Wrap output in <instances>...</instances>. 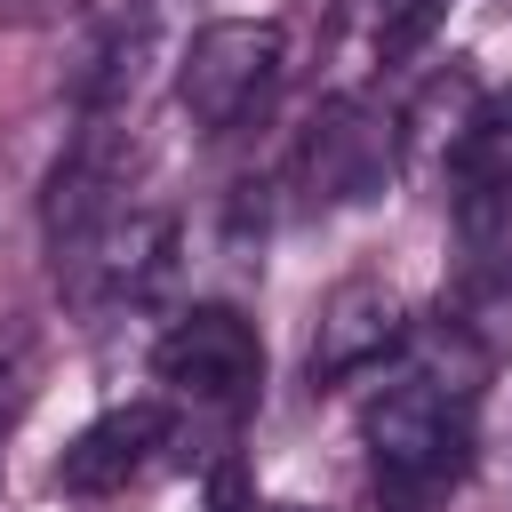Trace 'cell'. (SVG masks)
<instances>
[{
	"instance_id": "1",
	"label": "cell",
	"mask_w": 512,
	"mask_h": 512,
	"mask_svg": "<svg viewBox=\"0 0 512 512\" xmlns=\"http://www.w3.org/2000/svg\"><path fill=\"white\" fill-rule=\"evenodd\" d=\"M360 440H368L376 512H448V496L472 480L480 456V400L392 360V384L368 400Z\"/></svg>"
},
{
	"instance_id": "2",
	"label": "cell",
	"mask_w": 512,
	"mask_h": 512,
	"mask_svg": "<svg viewBox=\"0 0 512 512\" xmlns=\"http://www.w3.org/2000/svg\"><path fill=\"white\" fill-rule=\"evenodd\" d=\"M288 72V32L272 16H216L176 48V112L200 136L248 128Z\"/></svg>"
},
{
	"instance_id": "3",
	"label": "cell",
	"mask_w": 512,
	"mask_h": 512,
	"mask_svg": "<svg viewBox=\"0 0 512 512\" xmlns=\"http://www.w3.org/2000/svg\"><path fill=\"white\" fill-rule=\"evenodd\" d=\"M304 208H368L392 192L400 176V112H384L376 96H328L304 136H296V160H288Z\"/></svg>"
},
{
	"instance_id": "4",
	"label": "cell",
	"mask_w": 512,
	"mask_h": 512,
	"mask_svg": "<svg viewBox=\"0 0 512 512\" xmlns=\"http://www.w3.org/2000/svg\"><path fill=\"white\" fill-rule=\"evenodd\" d=\"M176 264V216L168 208H144V200H120L104 224L56 240V288L80 304V312H120V304H144Z\"/></svg>"
},
{
	"instance_id": "5",
	"label": "cell",
	"mask_w": 512,
	"mask_h": 512,
	"mask_svg": "<svg viewBox=\"0 0 512 512\" xmlns=\"http://www.w3.org/2000/svg\"><path fill=\"white\" fill-rule=\"evenodd\" d=\"M152 376L168 384V400H192V408H216V416H240L264 384V336L240 304H192L160 328L152 344Z\"/></svg>"
},
{
	"instance_id": "6",
	"label": "cell",
	"mask_w": 512,
	"mask_h": 512,
	"mask_svg": "<svg viewBox=\"0 0 512 512\" xmlns=\"http://www.w3.org/2000/svg\"><path fill=\"white\" fill-rule=\"evenodd\" d=\"M400 344H408V304H400V288L376 280V272H360V280H336V288L320 296L304 368H312V384H344V376H368V368L400 360Z\"/></svg>"
},
{
	"instance_id": "7",
	"label": "cell",
	"mask_w": 512,
	"mask_h": 512,
	"mask_svg": "<svg viewBox=\"0 0 512 512\" xmlns=\"http://www.w3.org/2000/svg\"><path fill=\"white\" fill-rule=\"evenodd\" d=\"M168 440H176L168 400H120V408H104L96 424H80L64 440L48 480H56V496H120L128 480H144L168 456Z\"/></svg>"
},
{
	"instance_id": "8",
	"label": "cell",
	"mask_w": 512,
	"mask_h": 512,
	"mask_svg": "<svg viewBox=\"0 0 512 512\" xmlns=\"http://www.w3.org/2000/svg\"><path fill=\"white\" fill-rule=\"evenodd\" d=\"M224 512H320V504H296V496H232Z\"/></svg>"
}]
</instances>
